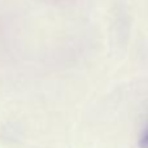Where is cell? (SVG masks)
Listing matches in <instances>:
<instances>
[{
    "label": "cell",
    "mask_w": 148,
    "mask_h": 148,
    "mask_svg": "<svg viewBox=\"0 0 148 148\" xmlns=\"http://www.w3.org/2000/svg\"><path fill=\"white\" fill-rule=\"evenodd\" d=\"M139 147L140 148H148V131L140 138V140H139Z\"/></svg>",
    "instance_id": "cell-1"
}]
</instances>
